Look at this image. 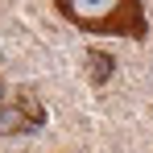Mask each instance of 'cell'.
I'll list each match as a JSON object with an SVG mask.
<instances>
[{
  "mask_svg": "<svg viewBox=\"0 0 153 153\" xmlns=\"http://www.w3.org/2000/svg\"><path fill=\"white\" fill-rule=\"evenodd\" d=\"M54 8L62 21L95 37H128V42L149 37L145 0H54Z\"/></svg>",
  "mask_w": 153,
  "mask_h": 153,
  "instance_id": "obj_1",
  "label": "cell"
},
{
  "mask_svg": "<svg viewBox=\"0 0 153 153\" xmlns=\"http://www.w3.org/2000/svg\"><path fill=\"white\" fill-rule=\"evenodd\" d=\"M42 124H46V108L29 91H21L13 103L0 100V137H21V132H33Z\"/></svg>",
  "mask_w": 153,
  "mask_h": 153,
  "instance_id": "obj_2",
  "label": "cell"
},
{
  "mask_svg": "<svg viewBox=\"0 0 153 153\" xmlns=\"http://www.w3.org/2000/svg\"><path fill=\"white\" fill-rule=\"evenodd\" d=\"M112 75H116V58L108 50H87V79H91L95 87H103Z\"/></svg>",
  "mask_w": 153,
  "mask_h": 153,
  "instance_id": "obj_3",
  "label": "cell"
},
{
  "mask_svg": "<svg viewBox=\"0 0 153 153\" xmlns=\"http://www.w3.org/2000/svg\"><path fill=\"white\" fill-rule=\"evenodd\" d=\"M4 91H8V87H4V79H0V100H4Z\"/></svg>",
  "mask_w": 153,
  "mask_h": 153,
  "instance_id": "obj_4",
  "label": "cell"
}]
</instances>
